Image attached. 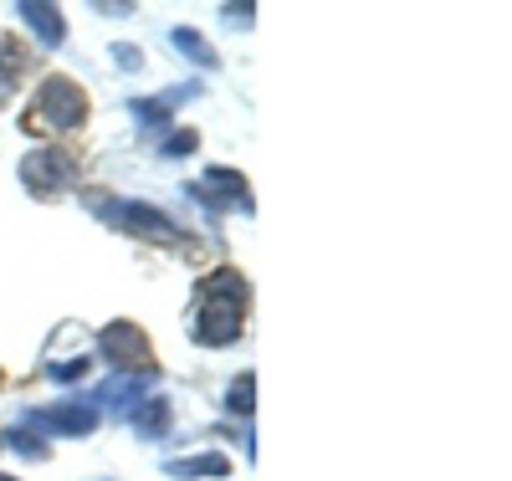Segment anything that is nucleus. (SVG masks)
Segmentation results:
<instances>
[{"label":"nucleus","instance_id":"5","mask_svg":"<svg viewBox=\"0 0 512 481\" xmlns=\"http://www.w3.org/2000/svg\"><path fill=\"white\" fill-rule=\"evenodd\" d=\"M21 180H26L31 190H62V185H72V154H62V149L31 154V159L21 164Z\"/></svg>","mask_w":512,"mask_h":481},{"label":"nucleus","instance_id":"10","mask_svg":"<svg viewBox=\"0 0 512 481\" xmlns=\"http://www.w3.org/2000/svg\"><path fill=\"white\" fill-rule=\"evenodd\" d=\"M169 41H175V47L185 52V57H195L200 67H216V47H210V41L200 36V31H190V26H180L175 36H169Z\"/></svg>","mask_w":512,"mask_h":481},{"label":"nucleus","instance_id":"3","mask_svg":"<svg viewBox=\"0 0 512 481\" xmlns=\"http://www.w3.org/2000/svg\"><path fill=\"white\" fill-rule=\"evenodd\" d=\"M98 215H108V221H118L123 231H139V236H159V241L175 236V221H169L164 210H154V205H134V200H98Z\"/></svg>","mask_w":512,"mask_h":481},{"label":"nucleus","instance_id":"8","mask_svg":"<svg viewBox=\"0 0 512 481\" xmlns=\"http://www.w3.org/2000/svg\"><path fill=\"white\" fill-rule=\"evenodd\" d=\"M164 471H169V476H180V481H190V476H226V471H231V461H226L221 451H210V456H185V461H169Z\"/></svg>","mask_w":512,"mask_h":481},{"label":"nucleus","instance_id":"16","mask_svg":"<svg viewBox=\"0 0 512 481\" xmlns=\"http://www.w3.org/2000/svg\"><path fill=\"white\" fill-rule=\"evenodd\" d=\"M0 481H16V476H0Z\"/></svg>","mask_w":512,"mask_h":481},{"label":"nucleus","instance_id":"2","mask_svg":"<svg viewBox=\"0 0 512 481\" xmlns=\"http://www.w3.org/2000/svg\"><path fill=\"white\" fill-rule=\"evenodd\" d=\"M103 354L113 364H123V374H154V354H149V338L134 323H108L103 328Z\"/></svg>","mask_w":512,"mask_h":481},{"label":"nucleus","instance_id":"9","mask_svg":"<svg viewBox=\"0 0 512 481\" xmlns=\"http://www.w3.org/2000/svg\"><path fill=\"white\" fill-rule=\"evenodd\" d=\"M128 420H134L144 435H164V430H169V405L154 395V400H144V405H128Z\"/></svg>","mask_w":512,"mask_h":481},{"label":"nucleus","instance_id":"13","mask_svg":"<svg viewBox=\"0 0 512 481\" xmlns=\"http://www.w3.org/2000/svg\"><path fill=\"white\" fill-rule=\"evenodd\" d=\"M88 359H67V364H52V379H62V384H72V379H88Z\"/></svg>","mask_w":512,"mask_h":481},{"label":"nucleus","instance_id":"14","mask_svg":"<svg viewBox=\"0 0 512 481\" xmlns=\"http://www.w3.org/2000/svg\"><path fill=\"white\" fill-rule=\"evenodd\" d=\"M190 149H195V134H190V128L169 134V144H164V154H175V159H180V154H190Z\"/></svg>","mask_w":512,"mask_h":481},{"label":"nucleus","instance_id":"12","mask_svg":"<svg viewBox=\"0 0 512 481\" xmlns=\"http://www.w3.org/2000/svg\"><path fill=\"white\" fill-rule=\"evenodd\" d=\"M231 415H251V405H256V395H251V374H241L236 384H231Z\"/></svg>","mask_w":512,"mask_h":481},{"label":"nucleus","instance_id":"11","mask_svg":"<svg viewBox=\"0 0 512 481\" xmlns=\"http://www.w3.org/2000/svg\"><path fill=\"white\" fill-rule=\"evenodd\" d=\"M6 441H11L26 461H47V441H36L31 430H6Z\"/></svg>","mask_w":512,"mask_h":481},{"label":"nucleus","instance_id":"15","mask_svg":"<svg viewBox=\"0 0 512 481\" xmlns=\"http://www.w3.org/2000/svg\"><path fill=\"white\" fill-rule=\"evenodd\" d=\"M113 57H118V62H123L128 72H139V67H144V62H139V47H118Z\"/></svg>","mask_w":512,"mask_h":481},{"label":"nucleus","instance_id":"4","mask_svg":"<svg viewBox=\"0 0 512 481\" xmlns=\"http://www.w3.org/2000/svg\"><path fill=\"white\" fill-rule=\"evenodd\" d=\"M195 200L210 205V210H241V205H251L246 174H236V169H205V180L195 185Z\"/></svg>","mask_w":512,"mask_h":481},{"label":"nucleus","instance_id":"7","mask_svg":"<svg viewBox=\"0 0 512 481\" xmlns=\"http://www.w3.org/2000/svg\"><path fill=\"white\" fill-rule=\"evenodd\" d=\"M21 16H26V21H31V31L41 36V47H62L67 26H62V11H57V6H36V0H26Z\"/></svg>","mask_w":512,"mask_h":481},{"label":"nucleus","instance_id":"1","mask_svg":"<svg viewBox=\"0 0 512 481\" xmlns=\"http://www.w3.org/2000/svg\"><path fill=\"white\" fill-rule=\"evenodd\" d=\"M82 118H88V93L72 82V77H47L36 87V118L31 128H77Z\"/></svg>","mask_w":512,"mask_h":481},{"label":"nucleus","instance_id":"6","mask_svg":"<svg viewBox=\"0 0 512 481\" xmlns=\"http://www.w3.org/2000/svg\"><path fill=\"white\" fill-rule=\"evenodd\" d=\"M36 420L47 425V430H57V435H93L98 430V410L93 405H47V410H36Z\"/></svg>","mask_w":512,"mask_h":481}]
</instances>
